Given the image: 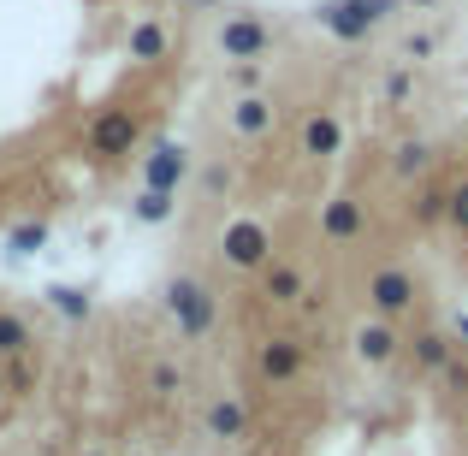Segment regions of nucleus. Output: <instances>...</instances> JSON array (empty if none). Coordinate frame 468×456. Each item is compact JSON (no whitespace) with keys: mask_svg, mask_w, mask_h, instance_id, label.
Returning <instances> with one entry per match:
<instances>
[{"mask_svg":"<svg viewBox=\"0 0 468 456\" xmlns=\"http://www.w3.org/2000/svg\"><path fill=\"white\" fill-rule=\"evenodd\" d=\"M391 12H398V0H367V18H374V24H386Z\"/></svg>","mask_w":468,"mask_h":456,"instance_id":"25","label":"nucleus"},{"mask_svg":"<svg viewBox=\"0 0 468 456\" xmlns=\"http://www.w3.org/2000/svg\"><path fill=\"white\" fill-rule=\"evenodd\" d=\"M166 54V30L160 24H137L131 30V59H160Z\"/></svg>","mask_w":468,"mask_h":456,"instance_id":"14","label":"nucleus"},{"mask_svg":"<svg viewBox=\"0 0 468 456\" xmlns=\"http://www.w3.org/2000/svg\"><path fill=\"white\" fill-rule=\"evenodd\" d=\"M48 302H54L66 320H90V297H83L78 285H48Z\"/></svg>","mask_w":468,"mask_h":456,"instance_id":"16","label":"nucleus"},{"mask_svg":"<svg viewBox=\"0 0 468 456\" xmlns=\"http://www.w3.org/2000/svg\"><path fill=\"white\" fill-rule=\"evenodd\" d=\"M30 344V326L18 314H0V350H24Z\"/></svg>","mask_w":468,"mask_h":456,"instance_id":"20","label":"nucleus"},{"mask_svg":"<svg viewBox=\"0 0 468 456\" xmlns=\"http://www.w3.org/2000/svg\"><path fill=\"white\" fill-rule=\"evenodd\" d=\"M131 143H137V119H131V113H101V119H95V131H90L95 154H125Z\"/></svg>","mask_w":468,"mask_h":456,"instance_id":"7","label":"nucleus"},{"mask_svg":"<svg viewBox=\"0 0 468 456\" xmlns=\"http://www.w3.org/2000/svg\"><path fill=\"white\" fill-rule=\"evenodd\" d=\"M267 231L255 226V219H238V226H226V261L231 267H267Z\"/></svg>","mask_w":468,"mask_h":456,"instance_id":"4","label":"nucleus"},{"mask_svg":"<svg viewBox=\"0 0 468 456\" xmlns=\"http://www.w3.org/2000/svg\"><path fill=\"white\" fill-rule=\"evenodd\" d=\"M261 374H267V379H279V386H285V379H297V374H303V344H297V338H273V344H261Z\"/></svg>","mask_w":468,"mask_h":456,"instance_id":"8","label":"nucleus"},{"mask_svg":"<svg viewBox=\"0 0 468 456\" xmlns=\"http://www.w3.org/2000/svg\"><path fill=\"white\" fill-rule=\"evenodd\" d=\"M267 42H273V30H267L261 18H226L219 24V48H226V59H238V66L261 59Z\"/></svg>","mask_w":468,"mask_h":456,"instance_id":"2","label":"nucleus"},{"mask_svg":"<svg viewBox=\"0 0 468 456\" xmlns=\"http://www.w3.org/2000/svg\"><path fill=\"white\" fill-rule=\"evenodd\" d=\"M421 166H427V149H415V143H410V149L398 154V172H403V178H415Z\"/></svg>","mask_w":468,"mask_h":456,"instance_id":"22","label":"nucleus"},{"mask_svg":"<svg viewBox=\"0 0 468 456\" xmlns=\"http://www.w3.org/2000/svg\"><path fill=\"white\" fill-rule=\"evenodd\" d=\"M415 355H421L427 367H445L451 362V344L439 338V332H421V338H415Z\"/></svg>","mask_w":468,"mask_h":456,"instance_id":"19","label":"nucleus"},{"mask_svg":"<svg viewBox=\"0 0 468 456\" xmlns=\"http://www.w3.org/2000/svg\"><path fill=\"white\" fill-rule=\"evenodd\" d=\"M415 6H433V0H415Z\"/></svg>","mask_w":468,"mask_h":456,"instance_id":"30","label":"nucleus"},{"mask_svg":"<svg viewBox=\"0 0 468 456\" xmlns=\"http://www.w3.org/2000/svg\"><path fill=\"white\" fill-rule=\"evenodd\" d=\"M154 391H178V374H172V367H154Z\"/></svg>","mask_w":468,"mask_h":456,"instance_id":"26","label":"nucleus"},{"mask_svg":"<svg viewBox=\"0 0 468 456\" xmlns=\"http://www.w3.org/2000/svg\"><path fill=\"white\" fill-rule=\"evenodd\" d=\"M0 398H6V374H0Z\"/></svg>","mask_w":468,"mask_h":456,"instance_id":"29","label":"nucleus"},{"mask_svg":"<svg viewBox=\"0 0 468 456\" xmlns=\"http://www.w3.org/2000/svg\"><path fill=\"white\" fill-rule=\"evenodd\" d=\"M415 214H421V219H445L451 214V196H439V190L421 196V202H415Z\"/></svg>","mask_w":468,"mask_h":456,"instance_id":"21","label":"nucleus"},{"mask_svg":"<svg viewBox=\"0 0 468 456\" xmlns=\"http://www.w3.org/2000/svg\"><path fill=\"white\" fill-rule=\"evenodd\" d=\"M184 166H190V160H184V149L178 143H160V149L149 154V166H143V190H178L184 184Z\"/></svg>","mask_w":468,"mask_h":456,"instance_id":"6","label":"nucleus"},{"mask_svg":"<svg viewBox=\"0 0 468 456\" xmlns=\"http://www.w3.org/2000/svg\"><path fill=\"white\" fill-rule=\"evenodd\" d=\"M42 243H48V226H42V219H30V226H12L6 249H12V255H36Z\"/></svg>","mask_w":468,"mask_h":456,"instance_id":"18","label":"nucleus"},{"mask_svg":"<svg viewBox=\"0 0 468 456\" xmlns=\"http://www.w3.org/2000/svg\"><path fill=\"white\" fill-rule=\"evenodd\" d=\"M231 125H238L243 137H261V131H273V107H267L261 95H243V101L231 107Z\"/></svg>","mask_w":468,"mask_h":456,"instance_id":"11","label":"nucleus"},{"mask_svg":"<svg viewBox=\"0 0 468 456\" xmlns=\"http://www.w3.org/2000/svg\"><path fill=\"white\" fill-rule=\"evenodd\" d=\"M451 226L468 231V184H463V190H451Z\"/></svg>","mask_w":468,"mask_h":456,"instance_id":"23","label":"nucleus"},{"mask_svg":"<svg viewBox=\"0 0 468 456\" xmlns=\"http://www.w3.org/2000/svg\"><path fill=\"white\" fill-rule=\"evenodd\" d=\"M457 332H463V338H468V314H463V320H457Z\"/></svg>","mask_w":468,"mask_h":456,"instance_id":"27","label":"nucleus"},{"mask_svg":"<svg viewBox=\"0 0 468 456\" xmlns=\"http://www.w3.org/2000/svg\"><path fill=\"white\" fill-rule=\"evenodd\" d=\"M391 350H398L391 326H362L356 332V355H362V362H391Z\"/></svg>","mask_w":468,"mask_h":456,"instance_id":"12","label":"nucleus"},{"mask_svg":"<svg viewBox=\"0 0 468 456\" xmlns=\"http://www.w3.org/2000/svg\"><path fill=\"white\" fill-rule=\"evenodd\" d=\"M267 297L273 302H303V273L297 267H267Z\"/></svg>","mask_w":468,"mask_h":456,"instance_id":"13","label":"nucleus"},{"mask_svg":"<svg viewBox=\"0 0 468 456\" xmlns=\"http://www.w3.org/2000/svg\"><path fill=\"white\" fill-rule=\"evenodd\" d=\"M362 202H350V196H338V202H326V214H320V231H326L332 243H350L356 231H362Z\"/></svg>","mask_w":468,"mask_h":456,"instance_id":"9","label":"nucleus"},{"mask_svg":"<svg viewBox=\"0 0 468 456\" xmlns=\"http://www.w3.org/2000/svg\"><path fill=\"white\" fill-rule=\"evenodd\" d=\"M386 95H391V101H403V95H410V71H391V83H386Z\"/></svg>","mask_w":468,"mask_h":456,"instance_id":"24","label":"nucleus"},{"mask_svg":"<svg viewBox=\"0 0 468 456\" xmlns=\"http://www.w3.org/2000/svg\"><path fill=\"white\" fill-rule=\"evenodd\" d=\"M190 6H214V0H190Z\"/></svg>","mask_w":468,"mask_h":456,"instance_id":"28","label":"nucleus"},{"mask_svg":"<svg viewBox=\"0 0 468 456\" xmlns=\"http://www.w3.org/2000/svg\"><path fill=\"white\" fill-rule=\"evenodd\" d=\"M303 149H309V154H338V149H344L338 119H332V113H314L309 125H303Z\"/></svg>","mask_w":468,"mask_h":456,"instance_id":"10","label":"nucleus"},{"mask_svg":"<svg viewBox=\"0 0 468 456\" xmlns=\"http://www.w3.org/2000/svg\"><path fill=\"white\" fill-rule=\"evenodd\" d=\"M367 302H374L379 314H403V308L415 302V279L403 273V267H386V273L367 279Z\"/></svg>","mask_w":468,"mask_h":456,"instance_id":"5","label":"nucleus"},{"mask_svg":"<svg viewBox=\"0 0 468 456\" xmlns=\"http://www.w3.org/2000/svg\"><path fill=\"white\" fill-rule=\"evenodd\" d=\"M207 427H214L219 439H243V409L238 403H214V409H207Z\"/></svg>","mask_w":468,"mask_h":456,"instance_id":"17","label":"nucleus"},{"mask_svg":"<svg viewBox=\"0 0 468 456\" xmlns=\"http://www.w3.org/2000/svg\"><path fill=\"white\" fill-rule=\"evenodd\" d=\"M131 214H137L143 226H160V219H172V196L166 190H143L137 202H131Z\"/></svg>","mask_w":468,"mask_h":456,"instance_id":"15","label":"nucleus"},{"mask_svg":"<svg viewBox=\"0 0 468 456\" xmlns=\"http://www.w3.org/2000/svg\"><path fill=\"white\" fill-rule=\"evenodd\" d=\"M320 24H326L338 42H362L367 30H374V18H367V0H326V6L314 12Z\"/></svg>","mask_w":468,"mask_h":456,"instance_id":"3","label":"nucleus"},{"mask_svg":"<svg viewBox=\"0 0 468 456\" xmlns=\"http://www.w3.org/2000/svg\"><path fill=\"white\" fill-rule=\"evenodd\" d=\"M166 308H172V320H178L184 338H202V332L214 326V297H207L196 279H172V285H166Z\"/></svg>","mask_w":468,"mask_h":456,"instance_id":"1","label":"nucleus"}]
</instances>
